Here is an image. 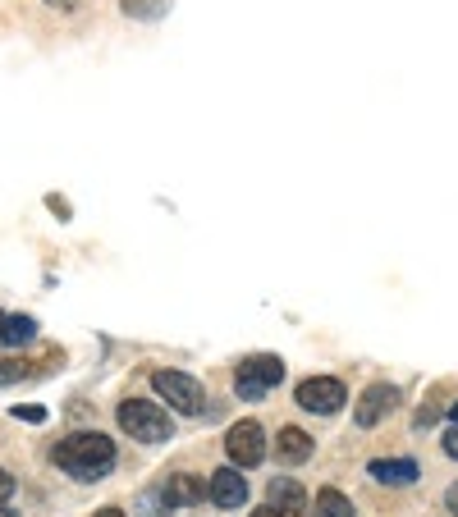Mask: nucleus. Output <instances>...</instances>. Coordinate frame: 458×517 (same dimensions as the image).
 Returning a JSON list of instances; mask_svg holds the SVG:
<instances>
[{"mask_svg": "<svg viewBox=\"0 0 458 517\" xmlns=\"http://www.w3.org/2000/svg\"><path fill=\"white\" fill-rule=\"evenodd\" d=\"M55 467H65L74 481H101L115 472V444L101 431H74L55 444Z\"/></svg>", "mask_w": 458, "mask_h": 517, "instance_id": "1", "label": "nucleus"}, {"mask_svg": "<svg viewBox=\"0 0 458 517\" xmlns=\"http://www.w3.org/2000/svg\"><path fill=\"white\" fill-rule=\"evenodd\" d=\"M115 417H120V426L129 431V440H138V444H165L175 435V421H170V412H165L161 403L124 399L120 408H115Z\"/></svg>", "mask_w": 458, "mask_h": 517, "instance_id": "2", "label": "nucleus"}, {"mask_svg": "<svg viewBox=\"0 0 458 517\" xmlns=\"http://www.w3.org/2000/svg\"><path fill=\"white\" fill-rule=\"evenodd\" d=\"M284 380V362L271 353H252L239 362L234 371V389H239V399H266L275 385Z\"/></svg>", "mask_w": 458, "mask_h": 517, "instance_id": "3", "label": "nucleus"}, {"mask_svg": "<svg viewBox=\"0 0 458 517\" xmlns=\"http://www.w3.org/2000/svg\"><path fill=\"white\" fill-rule=\"evenodd\" d=\"M152 389L175 412H184V417L202 412V403H207V389H202V380H193L188 371H165V367L152 371Z\"/></svg>", "mask_w": 458, "mask_h": 517, "instance_id": "4", "label": "nucleus"}, {"mask_svg": "<svg viewBox=\"0 0 458 517\" xmlns=\"http://www.w3.org/2000/svg\"><path fill=\"white\" fill-rule=\"evenodd\" d=\"M298 408L303 412H317V417H330V412H339L344 403H349V394H344V380L335 376H307L303 385H298Z\"/></svg>", "mask_w": 458, "mask_h": 517, "instance_id": "5", "label": "nucleus"}, {"mask_svg": "<svg viewBox=\"0 0 458 517\" xmlns=\"http://www.w3.org/2000/svg\"><path fill=\"white\" fill-rule=\"evenodd\" d=\"M225 453H229V463L239 467H257L266 458V435H262V426L257 421H239V426H229V435H225Z\"/></svg>", "mask_w": 458, "mask_h": 517, "instance_id": "6", "label": "nucleus"}, {"mask_svg": "<svg viewBox=\"0 0 458 517\" xmlns=\"http://www.w3.org/2000/svg\"><path fill=\"white\" fill-rule=\"evenodd\" d=\"M266 504L280 517H312V504H307L303 485H298L294 476H275V481L266 485Z\"/></svg>", "mask_w": 458, "mask_h": 517, "instance_id": "7", "label": "nucleus"}, {"mask_svg": "<svg viewBox=\"0 0 458 517\" xmlns=\"http://www.w3.org/2000/svg\"><path fill=\"white\" fill-rule=\"evenodd\" d=\"M207 495H211L216 508H243L248 504V481L239 476V467L229 463V467H220V472H211Z\"/></svg>", "mask_w": 458, "mask_h": 517, "instance_id": "8", "label": "nucleus"}, {"mask_svg": "<svg viewBox=\"0 0 458 517\" xmlns=\"http://www.w3.org/2000/svg\"><path fill=\"white\" fill-rule=\"evenodd\" d=\"M394 408H399V389H394V385H371L367 394L358 399L353 417H358V426H376V421L390 417Z\"/></svg>", "mask_w": 458, "mask_h": 517, "instance_id": "9", "label": "nucleus"}, {"mask_svg": "<svg viewBox=\"0 0 458 517\" xmlns=\"http://www.w3.org/2000/svg\"><path fill=\"white\" fill-rule=\"evenodd\" d=\"M161 499H165V508H193V504H202V476H193V472L165 476Z\"/></svg>", "mask_w": 458, "mask_h": 517, "instance_id": "10", "label": "nucleus"}, {"mask_svg": "<svg viewBox=\"0 0 458 517\" xmlns=\"http://www.w3.org/2000/svg\"><path fill=\"white\" fill-rule=\"evenodd\" d=\"M275 458H280V463H307V458H312V435L298 431V426H284V431L275 435Z\"/></svg>", "mask_w": 458, "mask_h": 517, "instance_id": "11", "label": "nucleus"}, {"mask_svg": "<svg viewBox=\"0 0 458 517\" xmlns=\"http://www.w3.org/2000/svg\"><path fill=\"white\" fill-rule=\"evenodd\" d=\"M367 472L376 476L381 485H413L417 481V463H413V458H376Z\"/></svg>", "mask_w": 458, "mask_h": 517, "instance_id": "12", "label": "nucleus"}, {"mask_svg": "<svg viewBox=\"0 0 458 517\" xmlns=\"http://www.w3.org/2000/svg\"><path fill=\"white\" fill-rule=\"evenodd\" d=\"M37 339V321L33 316H5L0 321V348H23Z\"/></svg>", "mask_w": 458, "mask_h": 517, "instance_id": "13", "label": "nucleus"}, {"mask_svg": "<svg viewBox=\"0 0 458 517\" xmlns=\"http://www.w3.org/2000/svg\"><path fill=\"white\" fill-rule=\"evenodd\" d=\"M312 517H358V513H353V504L339 495L335 485H326L317 495V504H312Z\"/></svg>", "mask_w": 458, "mask_h": 517, "instance_id": "14", "label": "nucleus"}, {"mask_svg": "<svg viewBox=\"0 0 458 517\" xmlns=\"http://www.w3.org/2000/svg\"><path fill=\"white\" fill-rule=\"evenodd\" d=\"M120 10L129 14V19L152 23V19H161V14L170 10V0H120Z\"/></svg>", "mask_w": 458, "mask_h": 517, "instance_id": "15", "label": "nucleus"}, {"mask_svg": "<svg viewBox=\"0 0 458 517\" xmlns=\"http://www.w3.org/2000/svg\"><path fill=\"white\" fill-rule=\"evenodd\" d=\"M28 380V362L23 357H0V385H19Z\"/></svg>", "mask_w": 458, "mask_h": 517, "instance_id": "16", "label": "nucleus"}, {"mask_svg": "<svg viewBox=\"0 0 458 517\" xmlns=\"http://www.w3.org/2000/svg\"><path fill=\"white\" fill-rule=\"evenodd\" d=\"M10 499H14V476L0 472V504H10Z\"/></svg>", "mask_w": 458, "mask_h": 517, "instance_id": "17", "label": "nucleus"}, {"mask_svg": "<svg viewBox=\"0 0 458 517\" xmlns=\"http://www.w3.org/2000/svg\"><path fill=\"white\" fill-rule=\"evenodd\" d=\"M14 417H23V421H46V408H14Z\"/></svg>", "mask_w": 458, "mask_h": 517, "instance_id": "18", "label": "nucleus"}, {"mask_svg": "<svg viewBox=\"0 0 458 517\" xmlns=\"http://www.w3.org/2000/svg\"><path fill=\"white\" fill-rule=\"evenodd\" d=\"M46 206H51L55 216H65V220H69V202H65V197H46Z\"/></svg>", "mask_w": 458, "mask_h": 517, "instance_id": "19", "label": "nucleus"}, {"mask_svg": "<svg viewBox=\"0 0 458 517\" xmlns=\"http://www.w3.org/2000/svg\"><path fill=\"white\" fill-rule=\"evenodd\" d=\"M445 453H449V458H458V426L445 435Z\"/></svg>", "mask_w": 458, "mask_h": 517, "instance_id": "20", "label": "nucleus"}, {"mask_svg": "<svg viewBox=\"0 0 458 517\" xmlns=\"http://www.w3.org/2000/svg\"><path fill=\"white\" fill-rule=\"evenodd\" d=\"M445 504H449V513H458V485H449V495H445Z\"/></svg>", "mask_w": 458, "mask_h": 517, "instance_id": "21", "label": "nucleus"}, {"mask_svg": "<svg viewBox=\"0 0 458 517\" xmlns=\"http://www.w3.org/2000/svg\"><path fill=\"white\" fill-rule=\"evenodd\" d=\"M248 517H280V513H275V508L271 504H262V508H252V513Z\"/></svg>", "mask_w": 458, "mask_h": 517, "instance_id": "22", "label": "nucleus"}, {"mask_svg": "<svg viewBox=\"0 0 458 517\" xmlns=\"http://www.w3.org/2000/svg\"><path fill=\"white\" fill-rule=\"evenodd\" d=\"M92 517H129V513H120V508H97Z\"/></svg>", "mask_w": 458, "mask_h": 517, "instance_id": "23", "label": "nucleus"}, {"mask_svg": "<svg viewBox=\"0 0 458 517\" xmlns=\"http://www.w3.org/2000/svg\"><path fill=\"white\" fill-rule=\"evenodd\" d=\"M51 5H60V10H74L78 0H51Z\"/></svg>", "mask_w": 458, "mask_h": 517, "instance_id": "24", "label": "nucleus"}, {"mask_svg": "<svg viewBox=\"0 0 458 517\" xmlns=\"http://www.w3.org/2000/svg\"><path fill=\"white\" fill-rule=\"evenodd\" d=\"M0 517H19V513H14V508H10V504H0Z\"/></svg>", "mask_w": 458, "mask_h": 517, "instance_id": "25", "label": "nucleus"}, {"mask_svg": "<svg viewBox=\"0 0 458 517\" xmlns=\"http://www.w3.org/2000/svg\"><path fill=\"white\" fill-rule=\"evenodd\" d=\"M449 417H454V421H458V403H449Z\"/></svg>", "mask_w": 458, "mask_h": 517, "instance_id": "26", "label": "nucleus"}, {"mask_svg": "<svg viewBox=\"0 0 458 517\" xmlns=\"http://www.w3.org/2000/svg\"><path fill=\"white\" fill-rule=\"evenodd\" d=\"M0 321H5V316H0Z\"/></svg>", "mask_w": 458, "mask_h": 517, "instance_id": "27", "label": "nucleus"}]
</instances>
